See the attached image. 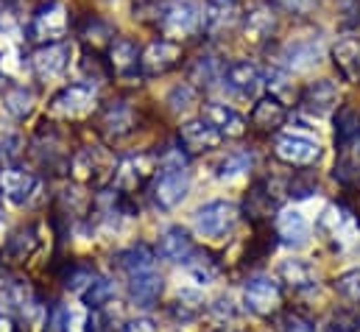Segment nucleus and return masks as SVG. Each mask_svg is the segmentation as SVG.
<instances>
[{"instance_id":"nucleus-51","label":"nucleus","mask_w":360,"mask_h":332,"mask_svg":"<svg viewBox=\"0 0 360 332\" xmlns=\"http://www.w3.org/2000/svg\"><path fill=\"white\" fill-rule=\"evenodd\" d=\"M123 332H157V324L143 316V319H131V321L123 327Z\"/></svg>"},{"instance_id":"nucleus-39","label":"nucleus","mask_w":360,"mask_h":332,"mask_svg":"<svg viewBox=\"0 0 360 332\" xmlns=\"http://www.w3.org/2000/svg\"><path fill=\"white\" fill-rule=\"evenodd\" d=\"M95 276H98V274H95V268H92L90 262H68L65 271H62L65 288H68V290H76V293H82Z\"/></svg>"},{"instance_id":"nucleus-17","label":"nucleus","mask_w":360,"mask_h":332,"mask_svg":"<svg viewBox=\"0 0 360 332\" xmlns=\"http://www.w3.org/2000/svg\"><path fill=\"white\" fill-rule=\"evenodd\" d=\"M201 117L210 126H215L221 132V137H229V140H240L249 132L246 117L240 112H235L232 106H226V103H204Z\"/></svg>"},{"instance_id":"nucleus-1","label":"nucleus","mask_w":360,"mask_h":332,"mask_svg":"<svg viewBox=\"0 0 360 332\" xmlns=\"http://www.w3.org/2000/svg\"><path fill=\"white\" fill-rule=\"evenodd\" d=\"M95 109H98L95 87H90V84H70V87H62L51 98L48 117L65 120V123H76V120H87Z\"/></svg>"},{"instance_id":"nucleus-28","label":"nucleus","mask_w":360,"mask_h":332,"mask_svg":"<svg viewBox=\"0 0 360 332\" xmlns=\"http://www.w3.org/2000/svg\"><path fill=\"white\" fill-rule=\"evenodd\" d=\"M279 279L290 290H310V288H316L319 274L307 260H285L279 265Z\"/></svg>"},{"instance_id":"nucleus-7","label":"nucleus","mask_w":360,"mask_h":332,"mask_svg":"<svg viewBox=\"0 0 360 332\" xmlns=\"http://www.w3.org/2000/svg\"><path fill=\"white\" fill-rule=\"evenodd\" d=\"M157 162H160L157 154H131V157H123V160L117 162V167H115V176H112L115 190L131 196L134 190H140V187L154 176Z\"/></svg>"},{"instance_id":"nucleus-49","label":"nucleus","mask_w":360,"mask_h":332,"mask_svg":"<svg viewBox=\"0 0 360 332\" xmlns=\"http://www.w3.org/2000/svg\"><path fill=\"white\" fill-rule=\"evenodd\" d=\"M288 190H290V196L293 198H307V196H313L316 193V181L310 179V181H304L302 176H296L290 184H288Z\"/></svg>"},{"instance_id":"nucleus-23","label":"nucleus","mask_w":360,"mask_h":332,"mask_svg":"<svg viewBox=\"0 0 360 332\" xmlns=\"http://www.w3.org/2000/svg\"><path fill=\"white\" fill-rule=\"evenodd\" d=\"M37 249H39V232H37V226H20L17 232L8 235L6 246L0 251V262H8V265L25 262Z\"/></svg>"},{"instance_id":"nucleus-43","label":"nucleus","mask_w":360,"mask_h":332,"mask_svg":"<svg viewBox=\"0 0 360 332\" xmlns=\"http://www.w3.org/2000/svg\"><path fill=\"white\" fill-rule=\"evenodd\" d=\"M70 321H73V313L65 305H53L45 321V332H70Z\"/></svg>"},{"instance_id":"nucleus-27","label":"nucleus","mask_w":360,"mask_h":332,"mask_svg":"<svg viewBox=\"0 0 360 332\" xmlns=\"http://www.w3.org/2000/svg\"><path fill=\"white\" fill-rule=\"evenodd\" d=\"M243 210H246V218H249L252 224H257V226H260L266 218H271V212L276 210V196H271L269 181H257V184H252V190L246 193Z\"/></svg>"},{"instance_id":"nucleus-15","label":"nucleus","mask_w":360,"mask_h":332,"mask_svg":"<svg viewBox=\"0 0 360 332\" xmlns=\"http://www.w3.org/2000/svg\"><path fill=\"white\" fill-rule=\"evenodd\" d=\"M37 187H39V179L22 167H3L0 170V193L14 207H25L34 198Z\"/></svg>"},{"instance_id":"nucleus-4","label":"nucleus","mask_w":360,"mask_h":332,"mask_svg":"<svg viewBox=\"0 0 360 332\" xmlns=\"http://www.w3.org/2000/svg\"><path fill=\"white\" fill-rule=\"evenodd\" d=\"M115 167H117V162L112 160V154L103 146H84L70 160L73 179L82 181V184H92V187L106 184L115 176Z\"/></svg>"},{"instance_id":"nucleus-40","label":"nucleus","mask_w":360,"mask_h":332,"mask_svg":"<svg viewBox=\"0 0 360 332\" xmlns=\"http://www.w3.org/2000/svg\"><path fill=\"white\" fill-rule=\"evenodd\" d=\"M252 165H255V154H249V151H235V154H229V157L218 165V179H235V176L252 170Z\"/></svg>"},{"instance_id":"nucleus-46","label":"nucleus","mask_w":360,"mask_h":332,"mask_svg":"<svg viewBox=\"0 0 360 332\" xmlns=\"http://www.w3.org/2000/svg\"><path fill=\"white\" fill-rule=\"evenodd\" d=\"M168 103H171V109H174V112L187 109L190 103H195V87H193L190 82L174 87V89H171V95H168Z\"/></svg>"},{"instance_id":"nucleus-6","label":"nucleus","mask_w":360,"mask_h":332,"mask_svg":"<svg viewBox=\"0 0 360 332\" xmlns=\"http://www.w3.org/2000/svg\"><path fill=\"white\" fill-rule=\"evenodd\" d=\"M187 190H190V176L184 165H165V170L151 184V201L160 210H174L187 198Z\"/></svg>"},{"instance_id":"nucleus-26","label":"nucleus","mask_w":360,"mask_h":332,"mask_svg":"<svg viewBox=\"0 0 360 332\" xmlns=\"http://www.w3.org/2000/svg\"><path fill=\"white\" fill-rule=\"evenodd\" d=\"M288 120V106L279 101V98H274V95H266V98H260L257 103H255V109H252V117H249V123L257 129V132H276L282 123Z\"/></svg>"},{"instance_id":"nucleus-22","label":"nucleus","mask_w":360,"mask_h":332,"mask_svg":"<svg viewBox=\"0 0 360 332\" xmlns=\"http://www.w3.org/2000/svg\"><path fill=\"white\" fill-rule=\"evenodd\" d=\"M131 282H129V296H131V302L137 305V307H157V302H160V296H162V290H165V282H162V274H157V268L154 271H143V274H134V276H129Z\"/></svg>"},{"instance_id":"nucleus-24","label":"nucleus","mask_w":360,"mask_h":332,"mask_svg":"<svg viewBox=\"0 0 360 332\" xmlns=\"http://www.w3.org/2000/svg\"><path fill=\"white\" fill-rule=\"evenodd\" d=\"M333 65L338 76L349 84H360V42L347 37L333 45Z\"/></svg>"},{"instance_id":"nucleus-52","label":"nucleus","mask_w":360,"mask_h":332,"mask_svg":"<svg viewBox=\"0 0 360 332\" xmlns=\"http://www.w3.org/2000/svg\"><path fill=\"white\" fill-rule=\"evenodd\" d=\"M212 313H215L218 319H232V316H235V310H232V302H229V299H218V302H215V307H212Z\"/></svg>"},{"instance_id":"nucleus-33","label":"nucleus","mask_w":360,"mask_h":332,"mask_svg":"<svg viewBox=\"0 0 360 332\" xmlns=\"http://www.w3.org/2000/svg\"><path fill=\"white\" fill-rule=\"evenodd\" d=\"M79 37L84 39V45H87V48L98 51V48H109V42L115 39V28H112L103 17H98V14H87V17H84V23H82V28H79Z\"/></svg>"},{"instance_id":"nucleus-20","label":"nucleus","mask_w":360,"mask_h":332,"mask_svg":"<svg viewBox=\"0 0 360 332\" xmlns=\"http://www.w3.org/2000/svg\"><path fill=\"white\" fill-rule=\"evenodd\" d=\"M224 84L240 95V98H252L257 95V89L263 87V73L257 65L252 62H232L226 70H224Z\"/></svg>"},{"instance_id":"nucleus-16","label":"nucleus","mask_w":360,"mask_h":332,"mask_svg":"<svg viewBox=\"0 0 360 332\" xmlns=\"http://www.w3.org/2000/svg\"><path fill=\"white\" fill-rule=\"evenodd\" d=\"M140 56L143 53H140L137 42L129 39V37H115L106 48V65L120 79H131L140 70Z\"/></svg>"},{"instance_id":"nucleus-5","label":"nucleus","mask_w":360,"mask_h":332,"mask_svg":"<svg viewBox=\"0 0 360 332\" xmlns=\"http://www.w3.org/2000/svg\"><path fill=\"white\" fill-rule=\"evenodd\" d=\"M238 218H240V210L232 201H210L195 210V229L198 235L218 241L235 229Z\"/></svg>"},{"instance_id":"nucleus-45","label":"nucleus","mask_w":360,"mask_h":332,"mask_svg":"<svg viewBox=\"0 0 360 332\" xmlns=\"http://www.w3.org/2000/svg\"><path fill=\"white\" fill-rule=\"evenodd\" d=\"M276 332H316L313 321L304 319L302 313H285L279 321H276Z\"/></svg>"},{"instance_id":"nucleus-9","label":"nucleus","mask_w":360,"mask_h":332,"mask_svg":"<svg viewBox=\"0 0 360 332\" xmlns=\"http://www.w3.org/2000/svg\"><path fill=\"white\" fill-rule=\"evenodd\" d=\"M181 59H184V51H181L179 42H174V39H154L143 51V56H140V73L148 76V79L165 76L174 68H179Z\"/></svg>"},{"instance_id":"nucleus-12","label":"nucleus","mask_w":360,"mask_h":332,"mask_svg":"<svg viewBox=\"0 0 360 332\" xmlns=\"http://www.w3.org/2000/svg\"><path fill=\"white\" fill-rule=\"evenodd\" d=\"M274 157L290 167H310L321 160V146L299 134H285L274 143Z\"/></svg>"},{"instance_id":"nucleus-14","label":"nucleus","mask_w":360,"mask_h":332,"mask_svg":"<svg viewBox=\"0 0 360 332\" xmlns=\"http://www.w3.org/2000/svg\"><path fill=\"white\" fill-rule=\"evenodd\" d=\"M198 25H201V11L190 0H174V3H168L165 14L160 20V28L168 37H190L193 31H198Z\"/></svg>"},{"instance_id":"nucleus-34","label":"nucleus","mask_w":360,"mask_h":332,"mask_svg":"<svg viewBox=\"0 0 360 332\" xmlns=\"http://www.w3.org/2000/svg\"><path fill=\"white\" fill-rule=\"evenodd\" d=\"M184 265H187V271H190L198 282H204V285L215 282L218 274H221V260H218V254H212V251L193 249V254L184 260Z\"/></svg>"},{"instance_id":"nucleus-35","label":"nucleus","mask_w":360,"mask_h":332,"mask_svg":"<svg viewBox=\"0 0 360 332\" xmlns=\"http://www.w3.org/2000/svg\"><path fill=\"white\" fill-rule=\"evenodd\" d=\"M360 137V115L352 106H341L335 115V143L341 148L352 146Z\"/></svg>"},{"instance_id":"nucleus-32","label":"nucleus","mask_w":360,"mask_h":332,"mask_svg":"<svg viewBox=\"0 0 360 332\" xmlns=\"http://www.w3.org/2000/svg\"><path fill=\"white\" fill-rule=\"evenodd\" d=\"M117 265L129 276H134V274H143V271H154L157 254H154V249L148 243H137V246H129L126 251L117 254Z\"/></svg>"},{"instance_id":"nucleus-36","label":"nucleus","mask_w":360,"mask_h":332,"mask_svg":"<svg viewBox=\"0 0 360 332\" xmlns=\"http://www.w3.org/2000/svg\"><path fill=\"white\" fill-rule=\"evenodd\" d=\"M201 313H204V296L198 290H181L176 296V302L171 305V316L181 324L195 321Z\"/></svg>"},{"instance_id":"nucleus-25","label":"nucleus","mask_w":360,"mask_h":332,"mask_svg":"<svg viewBox=\"0 0 360 332\" xmlns=\"http://www.w3.org/2000/svg\"><path fill=\"white\" fill-rule=\"evenodd\" d=\"M276 31V14L271 6H255L246 20H243V37L249 45H263L269 42Z\"/></svg>"},{"instance_id":"nucleus-37","label":"nucleus","mask_w":360,"mask_h":332,"mask_svg":"<svg viewBox=\"0 0 360 332\" xmlns=\"http://www.w3.org/2000/svg\"><path fill=\"white\" fill-rule=\"evenodd\" d=\"M115 299V282L109 276H95L90 285L82 290V302L90 307V310H101L103 305H109Z\"/></svg>"},{"instance_id":"nucleus-53","label":"nucleus","mask_w":360,"mask_h":332,"mask_svg":"<svg viewBox=\"0 0 360 332\" xmlns=\"http://www.w3.org/2000/svg\"><path fill=\"white\" fill-rule=\"evenodd\" d=\"M0 196H3V193H0ZM0 218H3V210H0Z\"/></svg>"},{"instance_id":"nucleus-3","label":"nucleus","mask_w":360,"mask_h":332,"mask_svg":"<svg viewBox=\"0 0 360 332\" xmlns=\"http://www.w3.org/2000/svg\"><path fill=\"white\" fill-rule=\"evenodd\" d=\"M70 31V11L65 3L59 0H48L42 3L34 17H31V25H28V39L31 42H39V45H48V42H62Z\"/></svg>"},{"instance_id":"nucleus-50","label":"nucleus","mask_w":360,"mask_h":332,"mask_svg":"<svg viewBox=\"0 0 360 332\" xmlns=\"http://www.w3.org/2000/svg\"><path fill=\"white\" fill-rule=\"evenodd\" d=\"M106 324H109V321H106V316H103L101 310H90V316H87V321H84V332H109Z\"/></svg>"},{"instance_id":"nucleus-19","label":"nucleus","mask_w":360,"mask_h":332,"mask_svg":"<svg viewBox=\"0 0 360 332\" xmlns=\"http://www.w3.org/2000/svg\"><path fill=\"white\" fill-rule=\"evenodd\" d=\"M299 103H302L304 112H310L316 117H324L338 106V87L333 82H327V79L307 84L304 92L299 95Z\"/></svg>"},{"instance_id":"nucleus-30","label":"nucleus","mask_w":360,"mask_h":332,"mask_svg":"<svg viewBox=\"0 0 360 332\" xmlns=\"http://www.w3.org/2000/svg\"><path fill=\"white\" fill-rule=\"evenodd\" d=\"M321 62V42L319 39H302L285 48V65L290 70H310Z\"/></svg>"},{"instance_id":"nucleus-2","label":"nucleus","mask_w":360,"mask_h":332,"mask_svg":"<svg viewBox=\"0 0 360 332\" xmlns=\"http://www.w3.org/2000/svg\"><path fill=\"white\" fill-rule=\"evenodd\" d=\"M319 229L327 235V241L333 243V249L349 251L360 243V221L358 215L344 207V204H330L324 207L321 218H319Z\"/></svg>"},{"instance_id":"nucleus-54","label":"nucleus","mask_w":360,"mask_h":332,"mask_svg":"<svg viewBox=\"0 0 360 332\" xmlns=\"http://www.w3.org/2000/svg\"><path fill=\"white\" fill-rule=\"evenodd\" d=\"M0 154H3V148H0Z\"/></svg>"},{"instance_id":"nucleus-13","label":"nucleus","mask_w":360,"mask_h":332,"mask_svg":"<svg viewBox=\"0 0 360 332\" xmlns=\"http://www.w3.org/2000/svg\"><path fill=\"white\" fill-rule=\"evenodd\" d=\"M221 132L215 126H210L204 117H195V120H187L181 123L179 129V146L187 157H195V154H207L212 148L221 146Z\"/></svg>"},{"instance_id":"nucleus-44","label":"nucleus","mask_w":360,"mask_h":332,"mask_svg":"<svg viewBox=\"0 0 360 332\" xmlns=\"http://www.w3.org/2000/svg\"><path fill=\"white\" fill-rule=\"evenodd\" d=\"M290 79H288V73H282V70H269V89L274 98H279L282 103H288L296 92H293V87H290Z\"/></svg>"},{"instance_id":"nucleus-48","label":"nucleus","mask_w":360,"mask_h":332,"mask_svg":"<svg viewBox=\"0 0 360 332\" xmlns=\"http://www.w3.org/2000/svg\"><path fill=\"white\" fill-rule=\"evenodd\" d=\"M271 3L279 6V8L288 11V14H310L319 0H271Z\"/></svg>"},{"instance_id":"nucleus-11","label":"nucleus","mask_w":360,"mask_h":332,"mask_svg":"<svg viewBox=\"0 0 360 332\" xmlns=\"http://www.w3.org/2000/svg\"><path fill=\"white\" fill-rule=\"evenodd\" d=\"M243 20V3L240 0H207L201 14V28L207 37L218 39L229 34Z\"/></svg>"},{"instance_id":"nucleus-42","label":"nucleus","mask_w":360,"mask_h":332,"mask_svg":"<svg viewBox=\"0 0 360 332\" xmlns=\"http://www.w3.org/2000/svg\"><path fill=\"white\" fill-rule=\"evenodd\" d=\"M165 8H168V3H162V0H137V3H134V17H140V20H148V23H157V25H160V20H162Z\"/></svg>"},{"instance_id":"nucleus-21","label":"nucleus","mask_w":360,"mask_h":332,"mask_svg":"<svg viewBox=\"0 0 360 332\" xmlns=\"http://www.w3.org/2000/svg\"><path fill=\"white\" fill-rule=\"evenodd\" d=\"M274 232H276L279 243L293 246V249H299V246H304L310 241V224L296 210H282L276 215V221H274Z\"/></svg>"},{"instance_id":"nucleus-18","label":"nucleus","mask_w":360,"mask_h":332,"mask_svg":"<svg viewBox=\"0 0 360 332\" xmlns=\"http://www.w3.org/2000/svg\"><path fill=\"white\" fill-rule=\"evenodd\" d=\"M134 123H137V117H134V109H131V103H126V101H112V103H106V109L101 112V134L106 137V140H120V137H126V134H131L134 132Z\"/></svg>"},{"instance_id":"nucleus-10","label":"nucleus","mask_w":360,"mask_h":332,"mask_svg":"<svg viewBox=\"0 0 360 332\" xmlns=\"http://www.w3.org/2000/svg\"><path fill=\"white\" fill-rule=\"evenodd\" d=\"M70 56H73V45L70 42H48V45H39L34 53H31V70L39 82H51V79H59L68 65H70Z\"/></svg>"},{"instance_id":"nucleus-31","label":"nucleus","mask_w":360,"mask_h":332,"mask_svg":"<svg viewBox=\"0 0 360 332\" xmlns=\"http://www.w3.org/2000/svg\"><path fill=\"white\" fill-rule=\"evenodd\" d=\"M193 254V238L187 235V229L171 226L165 229V235L160 238V257H165L168 262H184Z\"/></svg>"},{"instance_id":"nucleus-41","label":"nucleus","mask_w":360,"mask_h":332,"mask_svg":"<svg viewBox=\"0 0 360 332\" xmlns=\"http://www.w3.org/2000/svg\"><path fill=\"white\" fill-rule=\"evenodd\" d=\"M335 293L341 299H347L349 305H360V268H352L347 274H341L335 282H333Z\"/></svg>"},{"instance_id":"nucleus-29","label":"nucleus","mask_w":360,"mask_h":332,"mask_svg":"<svg viewBox=\"0 0 360 332\" xmlns=\"http://www.w3.org/2000/svg\"><path fill=\"white\" fill-rule=\"evenodd\" d=\"M3 106L6 112L14 117V120H25L34 115V106H37V95L31 87L25 84H8L6 92H3Z\"/></svg>"},{"instance_id":"nucleus-8","label":"nucleus","mask_w":360,"mask_h":332,"mask_svg":"<svg viewBox=\"0 0 360 332\" xmlns=\"http://www.w3.org/2000/svg\"><path fill=\"white\" fill-rule=\"evenodd\" d=\"M243 302L260 319L276 316L282 307V285L271 276H252L243 288Z\"/></svg>"},{"instance_id":"nucleus-38","label":"nucleus","mask_w":360,"mask_h":332,"mask_svg":"<svg viewBox=\"0 0 360 332\" xmlns=\"http://www.w3.org/2000/svg\"><path fill=\"white\" fill-rule=\"evenodd\" d=\"M218 76H221V65L215 56H198L187 70V82L193 87H210Z\"/></svg>"},{"instance_id":"nucleus-47","label":"nucleus","mask_w":360,"mask_h":332,"mask_svg":"<svg viewBox=\"0 0 360 332\" xmlns=\"http://www.w3.org/2000/svg\"><path fill=\"white\" fill-rule=\"evenodd\" d=\"M106 59H101L95 51H90L87 48V53H84V59H82V70L87 73V76H92L95 82H101V79H106L112 70H109V65H103Z\"/></svg>"}]
</instances>
